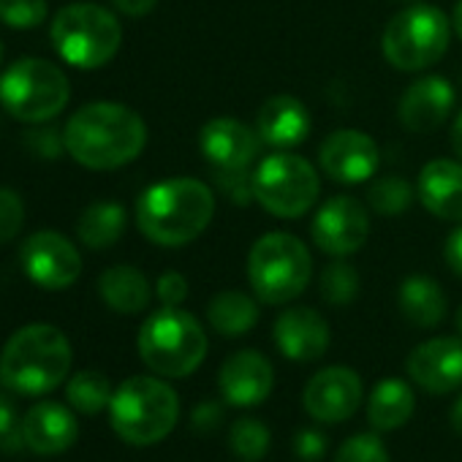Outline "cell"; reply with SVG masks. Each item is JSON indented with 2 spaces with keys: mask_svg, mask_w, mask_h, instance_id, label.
<instances>
[{
  "mask_svg": "<svg viewBox=\"0 0 462 462\" xmlns=\"http://www.w3.org/2000/svg\"><path fill=\"white\" fill-rule=\"evenodd\" d=\"M457 329H459V335H462V305H459V310H457Z\"/></svg>",
  "mask_w": 462,
  "mask_h": 462,
  "instance_id": "obj_46",
  "label": "cell"
},
{
  "mask_svg": "<svg viewBox=\"0 0 462 462\" xmlns=\"http://www.w3.org/2000/svg\"><path fill=\"white\" fill-rule=\"evenodd\" d=\"M356 294H359V273L348 262L337 259L324 267V273H321V300L324 302L343 308V305H351L356 300Z\"/></svg>",
  "mask_w": 462,
  "mask_h": 462,
  "instance_id": "obj_31",
  "label": "cell"
},
{
  "mask_svg": "<svg viewBox=\"0 0 462 462\" xmlns=\"http://www.w3.org/2000/svg\"><path fill=\"white\" fill-rule=\"evenodd\" d=\"M23 270L25 275L47 289V291H63L77 283L82 275V256L77 245L58 235V231H36L23 245Z\"/></svg>",
  "mask_w": 462,
  "mask_h": 462,
  "instance_id": "obj_12",
  "label": "cell"
},
{
  "mask_svg": "<svg viewBox=\"0 0 462 462\" xmlns=\"http://www.w3.org/2000/svg\"><path fill=\"white\" fill-rule=\"evenodd\" d=\"M112 4L125 17H144V14H150L155 9L158 0H112Z\"/></svg>",
  "mask_w": 462,
  "mask_h": 462,
  "instance_id": "obj_42",
  "label": "cell"
},
{
  "mask_svg": "<svg viewBox=\"0 0 462 462\" xmlns=\"http://www.w3.org/2000/svg\"><path fill=\"white\" fill-rule=\"evenodd\" d=\"M408 378L430 392L448 394L462 386V340L459 337H432L416 346L405 362Z\"/></svg>",
  "mask_w": 462,
  "mask_h": 462,
  "instance_id": "obj_15",
  "label": "cell"
},
{
  "mask_svg": "<svg viewBox=\"0 0 462 462\" xmlns=\"http://www.w3.org/2000/svg\"><path fill=\"white\" fill-rule=\"evenodd\" d=\"M212 174H215V188L231 204L245 207V204L256 201V196H254V171H248V169H212Z\"/></svg>",
  "mask_w": 462,
  "mask_h": 462,
  "instance_id": "obj_34",
  "label": "cell"
},
{
  "mask_svg": "<svg viewBox=\"0 0 462 462\" xmlns=\"http://www.w3.org/2000/svg\"><path fill=\"white\" fill-rule=\"evenodd\" d=\"M254 196L275 217H302L321 196L316 166L294 152H273L254 169Z\"/></svg>",
  "mask_w": 462,
  "mask_h": 462,
  "instance_id": "obj_10",
  "label": "cell"
},
{
  "mask_svg": "<svg viewBox=\"0 0 462 462\" xmlns=\"http://www.w3.org/2000/svg\"><path fill=\"white\" fill-rule=\"evenodd\" d=\"M71 343L52 324H28L0 351V383L36 397L58 389L71 370Z\"/></svg>",
  "mask_w": 462,
  "mask_h": 462,
  "instance_id": "obj_3",
  "label": "cell"
},
{
  "mask_svg": "<svg viewBox=\"0 0 462 462\" xmlns=\"http://www.w3.org/2000/svg\"><path fill=\"white\" fill-rule=\"evenodd\" d=\"M451 20L427 4H411L400 14H394L383 31L381 47L389 66L397 71H421L435 66L451 42Z\"/></svg>",
  "mask_w": 462,
  "mask_h": 462,
  "instance_id": "obj_9",
  "label": "cell"
},
{
  "mask_svg": "<svg viewBox=\"0 0 462 462\" xmlns=\"http://www.w3.org/2000/svg\"><path fill=\"white\" fill-rule=\"evenodd\" d=\"M69 98V77L44 58H23L0 77V104L23 123H47L58 117Z\"/></svg>",
  "mask_w": 462,
  "mask_h": 462,
  "instance_id": "obj_8",
  "label": "cell"
},
{
  "mask_svg": "<svg viewBox=\"0 0 462 462\" xmlns=\"http://www.w3.org/2000/svg\"><path fill=\"white\" fill-rule=\"evenodd\" d=\"M402 4H419V0H402Z\"/></svg>",
  "mask_w": 462,
  "mask_h": 462,
  "instance_id": "obj_47",
  "label": "cell"
},
{
  "mask_svg": "<svg viewBox=\"0 0 462 462\" xmlns=\"http://www.w3.org/2000/svg\"><path fill=\"white\" fill-rule=\"evenodd\" d=\"M139 356L161 378H185L207 356L201 324L182 308L155 310L139 329Z\"/></svg>",
  "mask_w": 462,
  "mask_h": 462,
  "instance_id": "obj_5",
  "label": "cell"
},
{
  "mask_svg": "<svg viewBox=\"0 0 462 462\" xmlns=\"http://www.w3.org/2000/svg\"><path fill=\"white\" fill-rule=\"evenodd\" d=\"M416 196L424 209L440 220H462V161H430L416 180Z\"/></svg>",
  "mask_w": 462,
  "mask_h": 462,
  "instance_id": "obj_21",
  "label": "cell"
},
{
  "mask_svg": "<svg viewBox=\"0 0 462 462\" xmlns=\"http://www.w3.org/2000/svg\"><path fill=\"white\" fill-rule=\"evenodd\" d=\"M335 462H392L383 440L373 432H359L343 440L335 454Z\"/></svg>",
  "mask_w": 462,
  "mask_h": 462,
  "instance_id": "obj_33",
  "label": "cell"
},
{
  "mask_svg": "<svg viewBox=\"0 0 462 462\" xmlns=\"http://www.w3.org/2000/svg\"><path fill=\"white\" fill-rule=\"evenodd\" d=\"M454 88L443 77H421L416 79L400 98L397 117L411 134H430L446 123L454 109Z\"/></svg>",
  "mask_w": 462,
  "mask_h": 462,
  "instance_id": "obj_19",
  "label": "cell"
},
{
  "mask_svg": "<svg viewBox=\"0 0 462 462\" xmlns=\"http://www.w3.org/2000/svg\"><path fill=\"white\" fill-rule=\"evenodd\" d=\"M451 28H454V33H457V36H459V42H462V0H457V6H454Z\"/></svg>",
  "mask_w": 462,
  "mask_h": 462,
  "instance_id": "obj_45",
  "label": "cell"
},
{
  "mask_svg": "<svg viewBox=\"0 0 462 462\" xmlns=\"http://www.w3.org/2000/svg\"><path fill=\"white\" fill-rule=\"evenodd\" d=\"M155 294H158L161 305L180 308L188 297V281L180 273H163L155 283Z\"/></svg>",
  "mask_w": 462,
  "mask_h": 462,
  "instance_id": "obj_38",
  "label": "cell"
},
{
  "mask_svg": "<svg viewBox=\"0 0 462 462\" xmlns=\"http://www.w3.org/2000/svg\"><path fill=\"white\" fill-rule=\"evenodd\" d=\"M397 302H400V313L405 316V321L419 329H432L446 319V294L427 275L405 278L400 286Z\"/></svg>",
  "mask_w": 462,
  "mask_h": 462,
  "instance_id": "obj_24",
  "label": "cell"
},
{
  "mask_svg": "<svg viewBox=\"0 0 462 462\" xmlns=\"http://www.w3.org/2000/svg\"><path fill=\"white\" fill-rule=\"evenodd\" d=\"M313 273V259L308 245L286 235V231H270L259 237L248 254V281L254 294L267 305H286L297 300Z\"/></svg>",
  "mask_w": 462,
  "mask_h": 462,
  "instance_id": "obj_6",
  "label": "cell"
},
{
  "mask_svg": "<svg viewBox=\"0 0 462 462\" xmlns=\"http://www.w3.org/2000/svg\"><path fill=\"white\" fill-rule=\"evenodd\" d=\"M123 231H125V209L115 201L90 204L77 223L79 240L93 251L112 248L123 237Z\"/></svg>",
  "mask_w": 462,
  "mask_h": 462,
  "instance_id": "obj_27",
  "label": "cell"
},
{
  "mask_svg": "<svg viewBox=\"0 0 462 462\" xmlns=\"http://www.w3.org/2000/svg\"><path fill=\"white\" fill-rule=\"evenodd\" d=\"M47 20V0H0V23L17 31L39 28Z\"/></svg>",
  "mask_w": 462,
  "mask_h": 462,
  "instance_id": "obj_32",
  "label": "cell"
},
{
  "mask_svg": "<svg viewBox=\"0 0 462 462\" xmlns=\"http://www.w3.org/2000/svg\"><path fill=\"white\" fill-rule=\"evenodd\" d=\"M413 408H416V397L411 383H405L402 378H383L375 383L367 400V421L378 432H392L408 424Z\"/></svg>",
  "mask_w": 462,
  "mask_h": 462,
  "instance_id": "obj_25",
  "label": "cell"
},
{
  "mask_svg": "<svg viewBox=\"0 0 462 462\" xmlns=\"http://www.w3.org/2000/svg\"><path fill=\"white\" fill-rule=\"evenodd\" d=\"M207 319L217 335L240 337L259 324V302L243 291H220L207 305Z\"/></svg>",
  "mask_w": 462,
  "mask_h": 462,
  "instance_id": "obj_26",
  "label": "cell"
},
{
  "mask_svg": "<svg viewBox=\"0 0 462 462\" xmlns=\"http://www.w3.org/2000/svg\"><path fill=\"white\" fill-rule=\"evenodd\" d=\"M256 131L264 144L275 150L297 147L310 134V115L305 104L294 96H273L264 101L256 117Z\"/></svg>",
  "mask_w": 462,
  "mask_h": 462,
  "instance_id": "obj_22",
  "label": "cell"
},
{
  "mask_svg": "<svg viewBox=\"0 0 462 462\" xmlns=\"http://www.w3.org/2000/svg\"><path fill=\"white\" fill-rule=\"evenodd\" d=\"M25 223V204L17 190L0 188V243H9L20 235Z\"/></svg>",
  "mask_w": 462,
  "mask_h": 462,
  "instance_id": "obj_35",
  "label": "cell"
},
{
  "mask_svg": "<svg viewBox=\"0 0 462 462\" xmlns=\"http://www.w3.org/2000/svg\"><path fill=\"white\" fill-rule=\"evenodd\" d=\"M451 427L462 435V397L451 405Z\"/></svg>",
  "mask_w": 462,
  "mask_h": 462,
  "instance_id": "obj_44",
  "label": "cell"
},
{
  "mask_svg": "<svg viewBox=\"0 0 462 462\" xmlns=\"http://www.w3.org/2000/svg\"><path fill=\"white\" fill-rule=\"evenodd\" d=\"M413 201V188L408 180L386 174L373 180V185L367 188V204L378 212V215H400L411 207Z\"/></svg>",
  "mask_w": 462,
  "mask_h": 462,
  "instance_id": "obj_30",
  "label": "cell"
},
{
  "mask_svg": "<svg viewBox=\"0 0 462 462\" xmlns=\"http://www.w3.org/2000/svg\"><path fill=\"white\" fill-rule=\"evenodd\" d=\"M378 144L373 136L356 128H340L321 142L319 163L321 171L343 185L367 182L378 169Z\"/></svg>",
  "mask_w": 462,
  "mask_h": 462,
  "instance_id": "obj_14",
  "label": "cell"
},
{
  "mask_svg": "<svg viewBox=\"0 0 462 462\" xmlns=\"http://www.w3.org/2000/svg\"><path fill=\"white\" fill-rule=\"evenodd\" d=\"M270 443H273V435H270V427L262 419L245 416V419L231 424L228 446H231V451H235L240 459L256 462V459L267 457Z\"/></svg>",
  "mask_w": 462,
  "mask_h": 462,
  "instance_id": "obj_29",
  "label": "cell"
},
{
  "mask_svg": "<svg viewBox=\"0 0 462 462\" xmlns=\"http://www.w3.org/2000/svg\"><path fill=\"white\" fill-rule=\"evenodd\" d=\"M215 215V193L193 177L150 185L136 201V226L161 248H182L204 235Z\"/></svg>",
  "mask_w": 462,
  "mask_h": 462,
  "instance_id": "obj_2",
  "label": "cell"
},
{
  "mask_svg": "<svg viewBox=\"0 0 462 462\" xmlns=\"http://www.w3.org/2000/svg\"><path fill=\"white\" fill-rule=\"evenodd\" d=\"M180 419L177 392L155 375L125 378L109 402L112 430L131 446H152L163 440Z\"/></svg>",
  "mask_w": 462,
  "mask_h": 462,
  "instance_id": "obj_4",
  "label": "cell"
},
{
  "mask_svg": "<svg viewBox=\"0 0 462 462\" xmlns=\"http://www.w3.org/2000/svg\"><path fill=\"white\" fill-rule=\"evenodd\" d=\"M23 438L25 448L36 454H63L77 443L79 424L71 408L44 400L23 416Z\"/></svg>",
  "mask_w": 462,
  "mask_h": 462,
  "instance_id": "obj_20",
  "label": "cell"
},
{
  "mask_svg": "<svg viewBox=\"0 0 462 462\" xmlns=\"http://www.w3.org/2000/svg\"><path fill=\"white\" fill-rule=\"evenodd\" d=\"M0 448H4V451H20V448H25L23 419H20L14 402L6 394H0Z\"/></svg>",
  "mask_w": 462,
  "mask_h": 462,
  "instance_id": "obj_36",
  "label": "cell"
},
{
  "mask_svg": "<svg viewBox=\"0 0 462 462\" xmlns=\"http://www.w3.org/2000/svg\"><path fill=\"white\" fill-rule=\"evenodd\" d=\"M0 60H4V44H0Z\"/></svg>",
  "mask_w": 462,
  "mask_h": 462,
  "instance_id": "obj_48",
  "label": "cell"
},
{
  "mask_svg": "<svg viewBox=\"0 0 462 462\" xmlns=\"http://www.w3.org/2000/svg\"><path fill=\"white\" fill-rule=\"evenodd\" d=\"M217 386L223 394V402L235 408H254L262 405L273 386H275V370L270 359L254 348L231 354L220 373H217Z\"/></svg>",
  "mask_w": 462,
  "mask_h": 462,
  "instance_id": "obj_16",
  "label": "cell"
},
{
  "mask_svg": "<svg viewBox=\"0 0 462 462\" xmlns=\"http://www.w3.org/2000/svg\"><path fill=\"white\" fill-rule=\"evenodd\" d=\"M63 139L66 152L77 163L109 171L142 155L147 144V125L131 106L96 101L69 117Z\"/></svg>",
  "mask_w": 462,
  "mask_h": 462,
  "instance_id": "obj_1",
  "label": "cell"
},
{
  "mask_svg": "<svg viewBox=\"0 0 462 462\" xmlns=\"http://www.w3.org/2000/svg\"><path fill=\"white\" fill-rule=\"evenodd\" d=\"M310 237L316 248L327 256L346 259L356 251L370 237V215L365 204H359L351 196H332L329 201L321 204L310 223Z\"/></svg>",
  "mask_w": 462,
  "mask_h": 462,
  "instance_id": "obj_11",
  "label": "cell"
},
{
  "mask_svg": "<svg viewBox=\"0 0 462 462\" xmlns=\"http://www.w3.org/2000/svg\"><path fill=\"white\" fill-rule=\"evenodd\" d=\"M294 451L302 462H319L327 451V438L319 430H300L294 438Z\"/></svg>",
  "mask_w": 462,
  "mask_h": 462,
  "instance_id": "obj_39",
  "label": "cell"
},
{
  "mask_svg": "<svg viewBox=\"0 0 462 462\" xmlns=\"http://www.w3.org/2000/svg\"><path fill=\"white\" fill-rule=\"evenodd\" d=\"M199 147L212 169H251L259 158L262 136L235 117H215L199 131Z\"/></svg>",
  "mask_w": 462,
  "mask_h": 462,
  "instance_id": "obj_17",
  "label": "cell"
},
{
  "mask_svg": "<svg viewBox=\"0 0 462 462\" xmlns=\"http://www.w3.org/2000/svg\"><path fill=\"white\" fill-rule=\"evenodd\" d=\"M443 256H446V264L454 275L462 278V226L454 228L448 240H446V248H443Z\"/></svg>",
  "mask_w": 462,
  "mask_h": 462,
  "instance_id": "obj_41",
  "label": "cell"
},
{
  "mask_svg": "<svg viewBox=\"0 0 462 462\" xmlns=\"http://www.w3.org/2000/svg\"><path fill=\"white\" fill-rule=\"evenodd\" d=\"M50 39L55 52L69 66L93 71L117 55L123 44V28L109 9L96 4H74L58 12Z\"/></svg>",
  "mask_w": 462,
  "mask_h": 462,
  "instance_id": "obj_7",
  "label": "cell"
},
{
  "mask_svg": "<svg viewBox=\"0 0 462 462\" xmlns=\"http://www.w3.org/2000/svg\"><path fill=\"white\" fill-rule=\"evenodd\" d=\"M112 394H115L112 381L98 370H82V373L71 375V381L66 386V397H69L71 408L85 416H96L104 408H109Z\"/></svg>",
  "mask_w": 462,
  "mask_h": 462,
  "instance_id": "obj_28",
  "label": "cell"
},
{
  "mask_svg": "<svg viewBox=\"0 0 462 462\" xmlns=\"http://www.w3.org/2000/svg\"><path fill=\"white\" fill-rule=\"evenodd\" d=\"M223 421V405L217 400H204L190 413V427L196 432H212Z\"/></svg>",
  "mask_w": 462,
  "mask_h": 462,
  "instance_id": "obj_40",
  "label": "cell"
},
{
  "mask_svg": "<svg viewBox=\"0 0 462 462\" xmlns=\"http://www.w3.org/2000/svg\"><path fill=\"white\" fill-rule=\"evenodd\" d=\"M25 144H28L39 158H44V161H55V158H60V155H63V150H66V139H63V134H60V131H55V128H39V131H31V134L25 136Z\"/></svg>",
  "mask_w": 462,
  "mask_h": 462,
  "instance_id": "obj_37",
  "label": "cell"
},
{
  "mask_svg": "<svg viewBox=\"0 0 462 462\" xmlns=\"http://www.w3.org/2000/svg\"><path fill=\"white\" fill-rule=\"evenodd\" d=\"M329 324L313 308H289L275 321V346L291 362H316L329 348Z\"/></svg>",
  "mask_w": 462,
  "mask_h": 462,
  "instance_id": "obj_18",
  "label": "cell"
},
{
  "mask_svg": "<svg viewBox=\"0 0 462 462\" xmlns=\"http://www.w3.org/2000/svg\"><path fill=\"white\" fill-rule=\"evenodd\" d=\"M451 147H454V152H457L459 161H462V112L457 115L454 128H451Z\"/></svg>",
  "mask_w": 462,
  "mask_h": 462,
  "instance_id": "obj_43",
  "label": "cell"
},
{
  "mask_svg": "<svg viewBox=\"0 0 462 462\" xmlns=\"http://www.w3.org/2000/svg\"><path fill=\"white\" fill-rule=\"evenodd\" d=\"M98 291H101V300L115 313H123V316L142 313L152 300V289H150V281L144 278V273H139L136 267H128V264L109 267L98 281Z\"/></svg>",
  "mask_w": 462,
  "mask_h": 462,
  "instance_id": "obj_23",
  "label": "cell"
},
{
  "mask_svg": "<svg viewBox=\"0 0 462 462\" xmlns=\"http://www.w3.org/2000/svg\"><path fill=\"white\" fill-rule=\"evenodd\" d=\"M362 397L365 386L359 373H354L351 367H324L308 381L302 392V405L316 421L337 424L356 413Z\"/></svg>",
  "mask_w": 462,
  "mask_h": 462,
  "instance_id": "obj_13",
  "label": "cell"
}]
</instances>
